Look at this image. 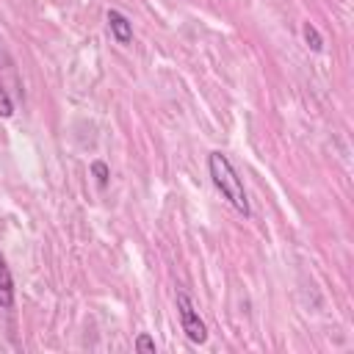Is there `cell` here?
I'll use <instances>...</instances> for the list:
<instances>
[{
  "label": "cell",
  "mask_w": 354,
  "mask_h": 354,
  "mask_svg": "<svg viewBox=\"0 0 354 354\" xmlns=\"http://www.w3.org/2000/svg\"><path fill=\"white\" fill-rule=\"evenodd\" d=\"M207 171H210V180H213L216 191H218L241 216H249L252 207H249V199H246V188H243V180L238 177L232 160H230L224 152L213 149V152L207 155Z\"/></svg>",
  "instance_id": "cell-1"
},
{
  "label": "cell",
  "mask_w": 354,
  "mask_h": 354,
  "mask_svg": "<svg viewBox=\"0 0 354 354\" xmlns=\"http://www.w3.org/2000/svg\"><path fill=\"white\" fill-rule=\"evenodd\" d=\"M174 301H177V315H180V326H183L185 337H188L191 343H205V340H207V326H205V321L199 318V310H196V304L191 301V296H188L185 290H177Z\"/></svg>",
  "instance_id": "cell-2"
},
{
  "label": "cell",
  "mask_w": 354,
  "mask_h": 354,
  "mask_svg": "<svg viewBox=\"0 0 354 354\" xmlns=\"http://www.w3.org/2000/svg\"><path fill=\"white\" fill-rule=\"evenodd\" d=\"M105 19H108V30H111V36H113L119 44H130V41H133V22H130L122 11L111 8V11L105 14Z\"/></svg>",
  "instance_id": "cell-3"
},
{
  "label": "cell",
  "mask_w": 354,
  "mask_h": 354,
  "mask_svg": "<svg viewBox=\"0 0 354 354\" xmlns=\"http://www.w3.org/2000/svg\"><path fill=\"white\" fill-rule=\"evenodd\" d=\"M0 307L3 310L14 307V277H11V268L6 266L3 254H0Z\"/></svg>",
  "instance_id": "cell-4"
},
{
  "label": "cell",
  "mask_w": 354,
  "mask_h": 354,
  "mask_svg": "<svg viewBox=\"0 0 354 354\" xmlns=\"http://www.w3.org/2000/svg\"><path fill=\"white\" fill-rule=\"evenodd\" d=\"M301 36H304V41H307V47L313 53H321L324 50V39H321V33H318V28L313 22H304L301 25Z\"/></svg>",
  "instance_id": "cell-5"
},
{
  "label": "cell",
  "mask_w": 354,
  "mask_h": 354,
  "mask_svg": "<svg viewBox=\"0 0 354 354\" xmlns=\"http://www.w3.org/2000/svg\"><path fill=\"white\" fill-rule=\"evenodd\" d=\"M91 174L97 177V188H108V177H111V169L105 160H94L91 163Z\"/></svg>",
  "instance_id": "cell-6"
},
{
  "label": "cell",
  "mask_w": 354,
  "mask_h": 354,
  "mask_svg": "<svg viewBox=\"0 0 354 354\" xmlns=\"http://www.w3.org/2000/svg\"><path fill=\"white\" fill-rule=\"evenodd\" d=\"M14 113V102H11V97H8V91L3 88V83H0V116L3 119H8Z\"/></svg>",
  "instance_id": "cell-7"
},
{
  "label": "cell",
  "mask_w": 354,
  "mask_h": 354,
  "mask_svg": "<svg viewBox=\"0 0 354 354\" xmlns=\"http://www.w3.org/2000/svg\"><path fill=\"white\" fill-rule=\"evenodd\" d=\"M133 346H136V351H152V354H155V340H152L147 332H141Z\"/></svg>",
  "instance_id": "cell-8"
}]
</instances>
